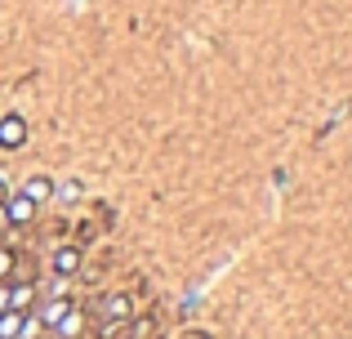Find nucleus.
Returning <instances> with one entry per match:
<instances>
[{
    "instance_id": "2",
    "label": "nucleus",
    "mask_w": 352,
    "mask_h": 339,
    "mask_svg": "<svg viewBox=\"0 0 352 339\" xmlns=\"http://www.w3.org/2000/svg\"><path fill=\"white\" fill-rule=\"evenodd\" d=\"M23 143H27V121L18 112H5V116H0V148H5V152H18Z\"/></svg>"
},
{
    "instance_id": "10",
    "label": "nucleus",
    "mask_w": 352,
    "mask_h": 339,
    "mask_svg": "<svg viewBox=\"0 0 352 339\" xmlns=\"http://www.w3.org/2000/svg\"><path fill=\"white\" fill-rule=\"evenodd\" d=\"M14 268H18V254L9 250V245H0V281L14 277Z\"/></svg>"
},
{
    "instance_id": "6",
    "label": "nucleus",
    "mask_w": 352,
    "mask_h": 339,
    "mask_svg": "<svg viewBox=\"0 0 352 339\" xmlns=\"http://www.w3.org/2000/svg\"><path fill=\"white\" fill-rule=\"evenodd\" d=\"M23 197H32L36 206H45V201L54 197V179H50V174H32V179L23 183Z\"/></svg>"
},
{
    "instance_id": "1",
    "label": "nucleus",
    "mask_w": 352,
    "mask_h": 339,
    "mask_svg": "<svg viewBox=\"0 0 352 339\" xmlns=\"http://www.w3.org/2000/svg\"><path fill=\"white\" fill-rule=\"evenodd\" d=\"M0 215H5V223H9V228H27V223L36 219V201H32V197H23V192H9L5 206H0Z\"/></svg>"
},
{
    "instance_id": "7",
    "label": "nucleus",
    "mask_w": 352,
    "mask_h": 339,
    "mask_svg": "<svg viewBox=\"0 0 352 339\" xmlns=\"http://www.w3.org/2000/svg\"><path fill=\"white\" fill-rule=\"evenodd\" d=\"M23 331H27V313H0V339H23Z\"/></svg>"
},
{
    "instance_id": "13",
    "label": "nucleus",
    "mask_w": 352,
    "mask_h": 339,
    "mask_svg": "<svg viewBox=\"0 0 352 339\" xmlns=\"http://www.w3.org/2000/svg\"><path fill=\"white\" fill-rule=\"evenodd\" d=\"M0 228H9V223H5V215H0Z\"/></svg>"
},
{
    "instance_id": "12",
    "label": "nucleus",
    "mask_w": 352,
    "mask_h": 339,
    "mask_svg": "<svg viewBox=\"0 0 352 339\" xmlns=\"http://www.w3.org/2000/svg\"><path fill=\"white\" fill-rule=\"evenodd\" d=\"M5 197H9V183H5V179H0V206H5Z\"/></svg>"
},
{
    "instance_id": "8",
    "label": "nucleus",
    "mask_w": 352,
    "mask_h": 339,
    "mask_svg": "<svg viewBox=\"0 0 352 339\" xmlns=\"http://www.w3.org/2000/svg\"><path fill=\"white\" fill-rule=\"evenodd\" d=\"M54 335H58V339H80V335H85V313L72 308V313L58 322V331H54Z\"/></svg>"
},
{
    "instance_id": "3",
    "label": "nucleus",
    "mask_w": 352,
    "mask_h": 339,
    "mask_svg": "<svg viewBox=\"0 0 352 339\" xmlns=\"http://www.w3.org/2000/svg\"><path fill=\"white\" fill-rule=\"evenodd\" d=\"M103 317H107V331H116L120 322H134V299L129 295H107Z\"/></svg>"
},
{
    "instance_id": "4",
    "label": "nucleus",
    "mask_w": 352,
    "mask_h": 339,
    "mask_svg": "<svg viewBox=\"0 0 352 339\" xmlns=\"http://www.w3.org/2000/svg\"><path fill=\"white\" fill-rule=\"evenodd\" d=\"M67 313H72V299H67V295H54V299H45V304H41V317H36V322L50 326V331H58V322H63Z\"/></svg>"
},
{
    "instance_id": "11",
    "label": "nucleus",
    "mask_w": 352,
    "mask_h": 339,
    "mask_svg": "<svg viewBox=\"0 0 352 339\" xmlns=\"http://www.w3.org/2000/svg\"><path fill=\"white\" fill-rule=\"evenodd\" d=\"M0 313H9V281H0Z\"/></svg>"
},
{
    "instance_id": "5",
    "label": "nucleus",
    "mask_w": 352,
    "mask_h": 339,
    "mask_svg": "<svg viewBox=\"0 0 352 339\" xmlns=\"http://www.w3.org/2000/svg\"><path fill=\"white\" fill-rule=\"evenodd\" d=\"M50 268H54V277H72V272L80 268V250L76 245H58V250L50 254Z\"/></svg>"
},
{
    "instance_id": "9",
    "label": "nucleus",
    "mask_w": 352,
    "mask_h": 339,
    "mask_svg": "<svg viewBox=\"0 0 352 339\" xmlns=\"http://www.w3.org/2000/svg\"><path fill=\"white\" fill-rule=\"evenodd\" d=\"M36 304V286H9V308L14 313H27Z\"/></svg>"
}]
</instances>
